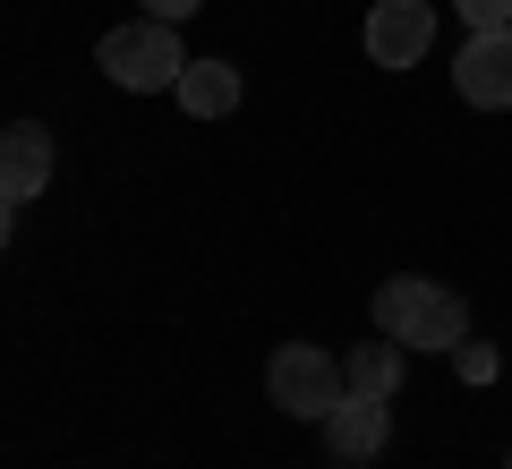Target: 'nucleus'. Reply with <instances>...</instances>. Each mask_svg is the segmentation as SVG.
Returning <instances> with one entry per match:
<instances>
[{
    "instance_id": "obj_1",
    "label": "nucleus",
    "mask_w": 512,
    "mask_h": 469,
    "mask_svg": "<svg viewBox=\"0 0 512 469\" xmlns=\"http://www.w3.org/2000/svg\"><path fill=\"white\" fill-rule=\"evenodd\" d=\"M376 333H393L402 350H461L470 342V307H461V290H436V282H419V273H393V282L376 290Z\"/></svg>"
},
{
    "instance_id": "obj_2",
    "label": "nucleus",
    "mask_w": 512,
    "mask_h": 469,
    "mask_svg": "<svg viewBox=\"0 0 512 469\" xmlns=\"http://www.w3.org/2000/svg\"><path fill=\"white\" fill-rule=\"evenodd\" d=\"M94 69H103L111 86H128V94L180 86V69H188L180 26H171V18H128V26H111V35L94 43Z\"/></svg>"
},
{
    "instance_id": "obj_3",
    "label": "nucleus",
    "mask_w": 512,
    "mask_h": 469,
    "mask_svg": "<svg viewBox=\"0 0 512 469\" xmlns=\"http://www.w3.org/2000/svg\"><path fill=\"white\" fill-rule=\"evenodd\" d=\"M265 393H274V410H291V418H308V427H325V418L350 401V384H342V359H333V350L282 342L274 359H265Z\"/></svg>"
},
{
    "instance_id": "obj_4",
    "label": "nucleus",
    "mask_w": 512,
    "mask_h": 469,
    "mask_svg": "<svg viewBox=\"0 0 512 469\" xmlns=\"http://www.w3.org/2000/svg\"><path fill=\"white\" fill-rule=\"evenodd\" d=\"M436 52V0H376L367 9V60L376 69H419Z\"/></svg>"
},
{
    "instance_id": "obj_5",
    "label": "nucleus",
    "mask_w": 512,
    "mask_h": 469,
    "mask_svg": "<svg viewBox=\"0 0 512 469\" xmlns=\"http://www.w3.org/2000/svg\"><path fill=\"white\" fill-rule=\"evenodd\" d=\"M453 86H461V103H478V111H512V26L461 43Z\"/></svg>"
},
{
    "instance_id": "obj_6",
    "label": "nucleus",
    "mask_w": 512,
    "mask_h": 469,
    "mask_svg": "<svg viewBox=\"0 0 512 469\" xmlns=\"http://www.w3.org/2000/svg\"><path fill=\"white\" fill-rule=\"evenodd\" d=\"M43 188H52V128L9 120L0 128V197L26 205V197H43Z\"/></svg>"
},
{
    "instance_id": "obj_7",
    "label": "nucleus",
    "mask_w": 512,
    "mask_h": 469,
    "mask_svg": "<svg viewBox=\"0 0 512 469\" xmlns=\"http://www.w3.org/2000/svg\"><path fill=\"white\" fill-rule=\"evenodd\" d=\"M384 435H393V418H384V401H359V393H350L342 410L325 418V452H333L342 469L376 461V452H384Z\"/></svg>"
},
{
    "instance_id": "obj_8",
    "label": "nucleus",
    "mask_w": 512,
    "mask_h": 469,
    "mask_svg": "<svg viewBox=\"0 0 512 469\" xmlns=\"http://www.w3.org/2000/svg\"><path fill=\"white\" fill-rule=\"evenodd\" d=\"M402 359H410V350L393 342V333H376V342H350V350H342V384H350L359 401H393Z\"/></svg>"
},
{
    "instance_id": "obj_9",
    "label": "nucleus",
    "mask_w": 512,
    "mask_h": 469,
    "mask_svg": "<svg viewBox=\"0 0 512 469\" xmlns=\"http://www.w3.org/2000/svg\"><path fill=\"white\" fill-rule=\"evenodd\" d=\"M171 94H180L188 120H231V111H239V69H231V60H188Z\"/></svg>"
},
{
    "instance_id": "obj_10",
    "label": "nucleus",
    "mask_w": 512,
    "mask_h": 469,
    "mask_svg": "<svg viewBox=\"0 0 512 469\" xmlns=\"http://www.w3.org/2000/svg\"><path fill=\"white\" fill-rule=\"evenodd\" d=\"M453 367H461V384H495V367H504V359H495L487 342H461V350H453Z\"/></svg>"
},
{
    "instance_id": "obj_11",
    "label": "nucleus",
    "mask_w": 512,
    "mask_h": 469,
    "mask_svg": "<svg viewBox=\"0 0 512 469\" xmlns=\"http://www.w3.org/2000/svg\"><path fill=\"white\" fill-rule=\"evenodd\" d=\"M461 18H470V35H495V26H512V0H453Z\"/></svg>"
},
{
    "instance_id": "obj_12",
    "label": "nucleus",
    "mask_w": 512,
    "mask_h": 469,
    "mask_svg": "<svg viewBox=\"0 0 512 469\" xmlns=\"http://www.w3.org/2000/svg\"><path fill=\"white\" fill-rule=\"evenodd\" d=\"M197 9H205V0H146V18H171V26H180V18H197Z\"/></svg>"
},
{
    "instance_id": "obj_13",
    "label": "nucleus",
    "mask_w": 512,
    "mask_h": 469,
    "mask_svg": "<svg viewBox=\"0 0 512 469\" xmlns=\"http://www.w3.org/2000/svg\"><path fill=\"white\" fill-rule=\"evenodd\" d=\"M9 222H18V205H9V197H0V248H9Z\"/></svg>"
},
{
    "instance_id": "obj_14",
    "label": "nucleus",
    "mask_w": 512,
    "mask_h": 469,
    "mask_svg": "<svg viewBox=\"0 0 512 469\" xmlns=\"http://www.w3.org/2000/svg\"><path fill=\"white\" fill-rule=\"evenodd\" d=\"M504 469H512V452H504Z\"/></svg>"
}]
</instances>
